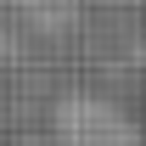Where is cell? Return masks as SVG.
<instances>
[{
	"label": "cell",
	"instance_id": "cell-1",
	"mask_svg": "<svg viewBox=\"0 0 146 146\" xmlns=\"http://www.w3.org/2000/svg\"><path fill=\"white\" fill-rule=\"evenodd\" d=\"M51 146H146V129L112 96L68 90L51 112Z\"/></svg>",
	"mask_w": 146,
	"mask_h": 146
}]
</instances>
